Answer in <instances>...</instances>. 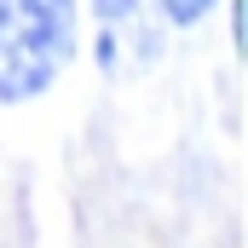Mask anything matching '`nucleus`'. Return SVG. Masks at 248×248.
<instances>
[{
	"label": "nucleus",
	"mask_w": 248,
	"mask_h": 248,
	"mask_svg": "<svg viewBox=\"0 0 248 248\" xmlns=\"http://www.w3.org/2000/svg\"><path fill=\"white\" fill-rule=\"evenodd\" d=\"M139 6L144 0H93V17H98V29H127L139 17Z\"/></svg>",
	"instance_id": "f03ea898"
},
{
	"label": "nucleus",
	"mask_w": 248,
	"mask_h": 248,
	"mask_svg": "<svg viewBox=\"0 0 248 248\" xmlns=\"http://www.w3.org/2000/svg\"><path fill=\"white\" fill-rule=\"evenodd\" d=\"M162 6V17L173 23V29H190V23H202L208 12H214V0H156Z\"/></svg>",
	"instance_id": "7ed1b4c3"
},
{
	"label": "nucleus",
	"mask_w": 248,
	"mask_h": 248,
	"mask_svg": "<svg viewBox=\"0 0 248 248\" xmlns=\"http://www.w3.org/2000/svg\"><path fill=\"white\" fill-rule=\"evenodd\" d=\"M75 0H0V104L41 98L75 58Z\"/></svg>",
	"instance_id": "f257e3e1"
}]
</instances>
